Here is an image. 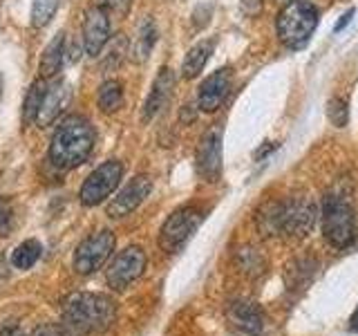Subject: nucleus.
Segmentation results:
<instances>
[{"label": "nucleus", "mask_w": 358, "mask_h": 336, "mask_svg": "<svg viewBox=\"0 0 358 336\" xmlns=\"http://www.w3.org/2000/svg\"><path fill=\"white\" fill-rule=\"evenodd\" d=\"M117 318V302L108 294H72L63 302V328L70 334H96Z\"/></svg>", "instance_id": "obj_1"}, {"label": "nucleus", "mask_w": 358, "mask_h": 336, "mask_svg": "<svg viewBox=\"0 0 358 336\" xmlns=\"http://www.w3.org/2000/svg\"><path fill=\"white\" fill-rule=\"evenodd\" d=\"M94 148V128L85 117L70 115L54 130L50 141V162L56 168L70 171L81 166Z\"/></svg>", "instance_id": "obj_2"}, {"label": "nucleus", "mask_w": 358, "mask_h": 336, "mask_svg": "<svg viewBox=\"0 0 358 336\" xmlns=\"http://www.w3.org/2000/svg\"><path fill=\"white\" fill-rule=\"evenodd\" d=\"M320 11L309 0H291L289 5L278 14L275 29L278 38L289 50H302L311 41L313 31L318 27Z\"/></svg>", "instance_id": "obj_3"}, {"label": "nucleus", "mask_w": 358, "mask_h": 336, "mask_svg": "<svg viewBox=\"0 0 358 336\" xmlns=\"http://www.w3.org/2000/svg\"><path fill=\"white\" fill-rule=\"evenodd\" d=\"M322 233L336 249H347L356 240L354 206L345 195H327L322 204Z\"/></svg>", "instance_id": "obj_4"}, {"label": "nucleus", "mask_w": 358, "mask_h": 336, "mask_svg": "<svg viewBox=\"0 0 358 336\" xmlns=\"http://www.w3.org/2000/svg\"><path fill=\"white\" fill-rule=\"evenodd\" d=\"M204 222V213L195 206H184L177 209L173 216H168L164 227L159 231V246L166 253H177L182 251L186 242L193 238L199 224Z\"/></svg>", "instance_id": "obj_5"}, {"label": "nucleus", "mask_w": 358, "mask_h": 336, "mask_svg": "<svg viewBox=\"0 0 358 336\" xmlns=\"http://www.w3.org/2000/svg\"><path fill=\"white\" fill-rule=\"evenodd\" d=\"M121 177H123V164L117 160H108V162L101 164L96 171H92L87 175L78 197H81V202L85 206H96L115 193V188L119 186Z\"/></svg>", "instance_id": "obj_6"}, {"label": "nucleus", "mask_w": 358, "mask_h": 336, "mask_svg": "<svg viewBox=\"0 0 358 336\" xmlns=\"http://www.w3.org/2000/svg\"><path fill=\"white\" fill-rule=\"evenodd\" d=\"M115 233L103 229V231H96L92 235H87V238L78 244V249L74 253V269L76 274L81 276H90L99 272L103 262L112 255L115 251Z\"/></svg>", "instance_id": "obj_7"}, {"label": "nucleus", "mask_w": 358, "mask_h": 336, "mask_svg": "<svg viewBox=\"0 0 358 336\" xmlns=\"http://www.w3.org/2000/svg\"><path fill=\"white\" fill-rule=\"evenodd\" d=\"M316 224V204L309 195H294L282 209V233L291 238H305Z\"/></svg>", "instance_id": "obj_8"}, {"label": "nucleus", "mask_w": 358, "mask_h": 336, "mask_svg": "<svg viewBox=\"0 0 358 336\" xmlns=\"http://www.w3.org/2000/svg\"><path fill=\"white\" fill-rule=\"evenodd\" d=\"M145 269V253L141 246H128L123 249L108 269V285L115 291L128 289L134 280L141 278Z\"/></svg>", "instance_id": "obj_9"}, {"label": "nucleus", "mask_w": 358, "mask_h": 336, "mask_svg": "<svg viewBox=\"0 0 358 336\" xmlns=\"http://www.w3.org/2000/svg\"><path fill=\"white\" fill-rule=\"evenodd\" d=\"M197 173L206 182H217L222 175V128L213 126L204 132L197 146Z\"/></svg>", "instance_id": "obj_10"}, {"label": "nucleus", "mask_w": 358, "mask_h": 336, "mask_svg": "<svg viewBox=\"0 0 358 336\" xmlns=\"http://www.w3.org/2000/svg\"><path fill=\"white\" fill-rule=\"evenodd\" d=\"M152 190V182L148 175H137L132 177L130 182L123 186L119 193L112 197V202L108 204V216L110 218H126L130 213L143 204V200L150 195Z\"/></svg>", "instance_id": "obj_11"}, {"label": "nucleus", "mask_w": 358, "mask_h": 336, "mask_svg": "<svg viewBox=\"0 0 358 336\" xmlns=\"http://www.w3.org/2000/svg\"><path fill=\"white\" fill-rule=\"evenodd\" d=\"M108 41H110V14L101 5H92L85 11V20H83L85 54L99 56L101 50L108 45Z\"/></svg>", "instance_id": "obj_12"}, {"label": "nucleus", "mask_w": 358, "mask_h": 336, "mask_svg": "<svg viewBox=\"0 0 358 336\" xmlns=\"http://www.w3.org/2000/svg\"><path fill=\"white\" fill-rule=\"evenodd\" d=\"M70 99H72V88L65 78H59V81L48 83V90H45V97H43V104L38 108V115L36 121L41 128L45 126H52V123L63 115V110L70 106Z\"/></svg>", "instance_id": "obj_13"}, {"label": "nucleus", "mask_w": 358, "mask_h": 336, "mask_svg": "<svg viewBox=\"0 0 358 336\" xmlns=\"http://www.w3.org/2000/svg\"><path fill=\"white\" fill-rule=\"evenodd\" d=\"M231 83H233V76L229 67H222V70L213 72L208 78H204L199 85V94H197L199 110H204V112L220 110L231 92Z\"/></svg>", "instance_id": "obj_14"}, {"label": "nucleus", "mask_w": 358, "mask_h": 336, "mask_svg": "<svg viewBox=\"0 0 358 336\" xmlns=\"http://www.w3.org/2000/svg\"><path fill=\"white\" fill-rule=\"evenodd\" d=\"M229 321L244 334L257 336L264 330V314L251 300H238L229 307Z\"/></svg>", "instance_id": "obj_15"}, {"label": "nucleus", "mask_w": 358, "mask_h": 336, "mask_svg": "<svg viewBox=\"0 0 358 336\" xmlns=\"http://www.w3.org/2000/svg\"><path fill=\"white\" fill-rule=\"evenodd\" d=\"M173 88H175L173 72L168 70V67H162L159 74H157V78H155V83H152L150 94L143 104V115H141L143 121H150L157 112L168 104V99H171V94H173Z\"/></svg>", "instance_id": "obj_16"}, {"label": "nucleus", "mask_w": 358, "mask_h": 336, "mask_svg": "<svg viewBox=\"0 0 358 336\" xmlns=\"http://www.w3.org/2000/svg\"><path fill=\"white\" fill-rule=\"evenodd\" d=\"M157 43V27H155V20L150 16H145L139 25H137V36L132 41V48H130V59L134 63H143L148 61V56Z\"/></svg>", "instance_id": "obj_17"}, {"label": "nucleus", "mask_w": 358, "mask_h": 336, "mask_svg": "<svg viewBox=\"0 0 358 336\" xmlns=\"http://www.w3.org/2000/svg\"><path fill=\"white\" fill-rule=\"evenodd\" d=\"M65 34H56V36L50 41V45L45 48L43 56H41V63H38V72H41V78H54L59 74V70L63 67V61H65Z\"/></svg>", "instance_id": "obj_18"}, {"label": "nucleus", "mask_w": 358, "mask_h": 336, "mask_svg": "<svg viewBox=\"0 0 358 336\" xmlns=\"http://www.w3.org/2000/svg\"><path fill=\"white\" fill-rule=\"evenodd\" d=\"M282 209H285V202H278V200H268L264 206H260L257 211V229H260L262 235L266 238H273V235L282 233Z\"/></svg>", "instance_id": "obj_19"}, {"label": "nucleus", "mask_w": 358, "mask_h": 336, "mask_svg": "<svg viewBox=\"0 0 358 336\" xmlns=\"http://www.w3.org/2000/svg\"><path fill=\"white\" fill-rule=\"evenodd\" d=\"M213 50H215V41H201L197 43L195 48H190L186 59L182 63V74L184 78H195L201 74V70H204V65L208 63Z\"/></svg>", "instance_id": "obj_20"}, {"label": "nucleus", "mask_w": 358, "mask_h": 336, "mask_svg": "<svg viewBox=\"0 0 358 336\" xmlns=\"http://www.w3.org/2000/svg\"><path fill=\"white\" fill-rule=\"evenodd\" d=\"M96 101H99L101 112H106V115L117 112L123 106V85L117 81V78H108V81L99 88Z\"/></svg>", "instance_id": "obj_21"}, {"label": "nucleus", "mask_w": 358, "mask_h": 336, "mask_svg": "<svg viewBox=\"0 0 358 336\" xmlns=\"http://www.w3.org/2000/svg\"><path fill=\"white\" fill-rule=\"evenodd\" d=\"M316 269H318V262L311 260V258H300V260H294L287 269V285L291 289L309 285V280L316 276Z\"/></svg>", "instance_id": "obj_22"}, {"label": "nucleus", "mask_w": 358, "mask_h": 336, "mask_svg": "<svg viewBox=\"0 0 358 336\" xmlns=\"http://www.w3.org/2000/svg\"><path fill=\"white\" fill-rule=\"evenodd\" d=\"M41 253H43V244L38 240H25L16 246L14 253H11V265L16 269H31L38 262Z\"/></svg>", "instance_id": "obj_23"}, {"label": "nucleus", "mask_w": 358, "mask_h": 336, "mask_svg": "<svg viewBox=\"0 0 358 336\" xmlns=\"http://www.w3.org/2000/svg\"><path fill=\"white\" fill-rule=\"evenodd\" d=\"M238 265L246 276H262L266 272V258L255 246H244L238 253Z\"/></svg>", "instance_id": "obj_24"}, {"label": "nucleus", "mask_w": 358, "mask_h": 336, "mask_svg": "<svg viewBox=\"0 0 358 336\" xmlns=\"http://www.w3.org/2000/svg\"><path fill=\"white\" fill-rule=\"evenodd\" d=\"M48 83H50L48 78H38V81L29 88L27 99H25V110H22V117H25V121H36V115H38V108L43 104Z\"/></svg>", "instance_id": "obj_25"}, {"label": "nucleus", "mask_w": 358, "mask_h": 336, "mask_svg": "<svg viewBox=\"0 0 358 336\" xmlns=\"http://www.w3.org/2000/svg\"><path fill=\"white\" fill-rule=\"evenodd\" d=\"M128 54H130V43H128V38L126 36H117L115 41H112L110 48H108V54H106L103 63H101V67H103L106 72L117 70L119 63L126 59Z\"/></svg>", "instance_id": "obj_26"}, {"label": "nucleus", "mask_w": 358, "mask_h": 336, "mask_svg": "<svg viewBox=\"0 0 358 336\" xmlns=\"http://www.w3.org/2000/svg\"><path fill=\"white\" fill-rule=\"evenodd\" d=\"M59 9V0H34L31 5V25L45 27Z\"/></svg>", "instance_id": "obj_27"}, {"label": "nucleus", "mask_w": 358, "mask_h": 336, "mask_svg": "<svg viewBox=\"0 0 358 336\" xmlns=\"http://www.w3.org/2000/svg\"><path fill=\"white\" fill-rule=\"evenodd\" d=\"M327 117L336 128H345L347 121H350V108H347V101L338 99V97L331 99L327 104Z\"/></svg>", "instance_id": "obj_28"}, {"label": "nucleus", "mask_w": 358, "mask_h": 336, "mask_svg": "<svg viewBox=\"0 0 358 336\" xmlns=\"http://www.w3.org/2000/svg\"><path fill=\"white\" fill-rule=\"evenodd\" d=\"M99 5L103 7L108 14H119V16H126L130 11L132 0H99Z\"/></svg>", "instance_id": "obj_29"}, {"label": "nucleus", "mask_w": 358, "mask_h": 336, "mask_svg": "<svg viewBox=\"0 0 358 336\" xmlns=\"http://www.w3.org/2000/svg\"><path fill=\"white\" fill-rule=\"evenodd\" d=\"M31 336H70L63 325H56V323H48V325H41V328L34 330Z\"/></svg>", "instance_id": "obj_30"}, {"label": "nucleus", "mask_w": 358, "mask_h": 336, "mask_svg": "<svg viewBox=\"0 0 358 336\" xmlns=\"http://www.w3.org/2000/svg\"><path fill=\"white\" fill-rule=\"evenodd\" d=\"M11 216V204L7 197H0V227H5V222Z\"/></svg>", "instance_id": "obj_31"}, {"label": "nucleus", "mask_w": 358, "mask_h": 336, "mask_svg": "<svg viewBox=\"0 0 358 336\" xmlns=\"http://www.w3.org/2000/svg\"><path fill=\"white\" fill-rule=\"evenodd\" d=\"M354 18V9H350V11H345V14L341 16V20H338V25H336L334 27V31H343L345 29V25H347V22H350Z\"/></svg>", "instance_id": "obj_32"}, {"label": "nucleus", "mask_w": 358, "mask_h": 336, "mask_svg": "<svg viewBox=\"0 0 358 336\" xmlns=\"http://www.w3.org/2000/svg\"><path fill=\"white\" fill-rule=\"evenodd\" d=\"M0 336H25V334H22L20 328H7V330L0 332Z\"/></svg>", "instance_id": "obj_33"}, {"label": "nucleus", "mask_w": 358, "mask_h": 336, "mask_svg": "<svg viewBox=\"0 0 358 336\" xmlns=\"http://www.w3.org/2000/svg\"><path fill=\"white\" fill-rule=\"evenodd\" d=\"M350 332H358V309L354 312V316L350 318Z\"/></svg>", "instance_id": "obj_34"}]
</instances>
